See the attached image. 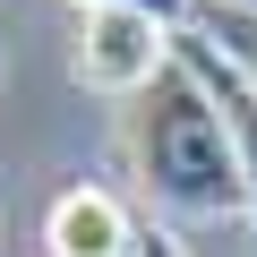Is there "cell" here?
<instances>
[{
	"label": "cell",
	"mask_w": 257,
	"mask_h": 257,
	"mask_svg": "<svg viewBox=\"0 0 257 257\" xmlns=\"http://www.w3.org/2000/svg\"><path fill=\"white\" fill-rule=\"evenodd\" d=\"M128 146H138V172L146 189L172 206V214H231L240 206V155H231V128L214 111V94L172 60L146 94H138V120H128Z\"/></svg>",
	"instance_id": "6da1fadb"
},
{
	"label": "cell",
	"mask_w": 257,
	"mask_h": 257,
	"mask_svg": "<svg viewBox=\"0 0 257 257\" xmlns=\"http://www.w3.org/2000/svg\"><path fill=\"white\" fill-rule=\"evenodd\" d=\"M172 35H180V26H155V18H138V9H86L69 69H77V86H94V94H146V86L172 69Z\"/></svg>",
	"instance_id": "7a4b0ae2"
},
{
	"label": "cell",
	"mask_w": 257,
	"mask_h": 257,
	"mask_svg": "<svg viewBox=\"0 0 257 257\" xmlns=\"http://www.w3.org/2000/svg\"><path fill=\"white\" fill-rule=\"evenodd\" d=\"M172 60L214 94V111H223V128H231V155H240V206H248V240H257V86H248L206 35H189V26L172 35Z\"/></svg>",
	"instance_id": "3957f363"
},
{
	"label": "cell",
	"mask_w": 257,
	"mask_h": 257,
	"mask_svg": "<svg viewBox=\"0 0 257 257\" xmlns=\"http://www.w3.org/2000/svg\"><path fill=\"white\" fill-rule=\"evenodd\" d=\"M43 248L52 257H128L138 248V223H128V206L103 197V189H60L43 206Z\"/></svg>",
	"instance_id": "277c9868"
},
{
	"label": "cell",
	"mask_w": 257,
	"mask_h": 257,
	"mask_svg": "<svg viewBox=\"0 0 257 257\" xmlns=\"http://www.w3.org/2000/svg\"><path fill=\"white\" fill-rule=\"evenodd\" d=\"M189 9H197V35L257 86V18H248V9H223V0H189Z\"/></svg>",
	"instance_id": "5b68a950"
},
{
	"label": "cell",
	"mask_w": 257,
	"mask_h": 257,
	"mask_svg": "<svg viewBox=\"0 0 257 257\" xmlns=\"http://www.w3.org/2000/svg\"><path fill=\"white\" fill-rule=\"evenodd\" d=\"M77 9H138L155 26H180V0H77Z\"/></svg>",
	"instance_id": "8992f818"
},
{
	"label": "cell",
	"mask_w": 257,
	"mask_h": 257,
	"mask_svg": "<svg viewBox=\"0 0 257 257\" xmlns=\"http://www.w3.org/2000/svg\"><path fill=\"white\" fill-rule=\"evenodd\" d=\"M128 257H189V248H180L163 223H138V248H128Z\"/></svg>",
	"instance_id": "52a82bcc"
},
{
	"label": "cell",
	"mask_w": 257,
	"mask_h": 257,
	"mask_svg": "<svg viewBox=\"0 0 257 257\" xmlns=\"http://www.w3.org/2000/svg\"><path fill=\"white\" fill-rule=\"evenodd\" d=\"M223 9H248V18H257V0H223Z\"/></svg>",
	"instance_id": "ba28073f"
}]
</instances>
